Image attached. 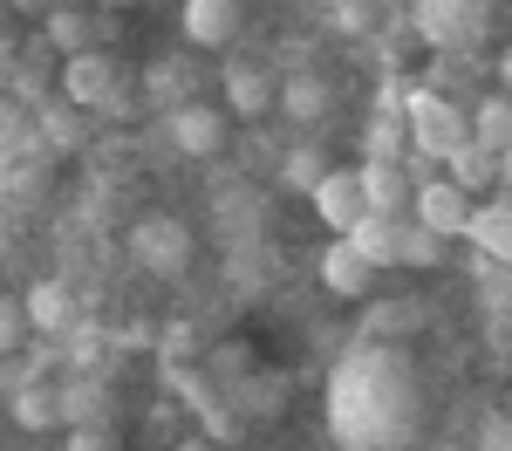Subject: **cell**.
I'll return each mask as SVG.
<instances>
[{
    "mask_svg": "<svg viewBox=\"0 0 512 451\" xmlns=\"http://www.w3.org/2000/svg\"><path fill=\"white\" fill-rule=\"evenodd\" d=\"M130 260L151 267V274H185V260H192V233H185V219H171V212L137 219V226H130Z\"/></svg>",
    "mask_w": 512,
    "mask_h": 451,
    "instance_id": "6da1fadb",
    "label": "cell"
},
{
    "mask_svg": "<svg viewBox=\"0 0 512 451\" xmlns=\"http://www.w3.org/2000/svg\"><path fill=\"white\" fill-rule=\"evenodd\" d=\"M117 82H123V69H117V55H110V48H82V55L62 62L55 89H62L76 110H103V103L117 96Z\"/></svg>",
    "mask_w": 512,
    "mask_h": 451,
    "instance_id": "7a4b0ae2",
    "label": "cell"
},
{
    "mask_svg": "<svg viewBox=\"0 0 512 451\" xmlns=\"http://www.w3.org/2000/svg\"><path fill=\"white\" fill-rule=\"evenodd\" d=\"M315 212H321V226H335V233H355L376 205H369V185H362V171H349V164H335L328 178H321V192H315Z\"/></svg>",
    "mask_w": 512,
    "mask_h": 451,
    "instance_id": "3957f363",
    "label": "cell"
},
{
    "mask_svg": "<svg viewBox=\"0 0 512 451\" xmlns=\"http://www.w3.org/2000/svg\"><path fill=\"white\" fill-rule=\"evenodd\" d=\"M410 130H417L424 151H444V158H451L458 144H472V123L458 117L444 96H410Z\"/></svg>",
    "mask_w": 512,
    "mask_h": 451,
    "instance_id": "277c9868",
    "label": "cell"
},
{
    "mask_svg": "<svg viewBox=\"0 0 512 451\" xmlns=\"http://www.w3.org/2000/svg\"><path fill=\"white\" fill-rule=\"evenodd\" d=\"M171 144H178L185 158H219V151H226V110H212V103H178V110H171Z\"/></svg>",
    "mask_w": 512,
    "mask_h": 451,
    "instance_id": "5b68a950",
    "label": "cell"
},
{
    "mask_svg": "<svg viewBox=\"0 0 512 451\" xmlns=\"http://www.w3.org/2000/svg\"><path fill=\"white\" fill-rule=\"evenodd\" d=\"M417 226H431L444 240H458V233H472V199L451 185V178H431L424 192H417Z\"/></svg>",
    "mask_w": 512,
    "mask_h": 451,
    "instance_id": "8992f818",
    "label": "cell"
},
{
    "mask_svg": "<svg viewBox=\"0 0 512 451\" xmlns=\"http://www.w3.org/2000/svg\"><path fill=\"white\" fill-rule=\"evenodd\" d=\"M321 281H328V294H342V301H362V294L376 287V260L355 253L349 240H335L328 253H321Z\"/></svg>",
    "mask_w": 512,
    "mask_h": 451,
    "instance_id": "52a82bcc",
    "label": "cell"
},
{
    "mask_svg": "<svg viewBox=\"0 0 512 451\" xmlns=\"http://www.w3.org/2000/svg\"><path fill=\"white\" fill-rule=\"evenodd\" d=\"M403 233H410L403 212H369V219H362L355 233H342V240H349L355 253H369L376 267H403Z\"/></svg>",
    "mask_w": 512,
    "mask_h": 451,
    "instance_id": "ba28073f",
    "label": "cell"
},
{
    "mask_svg": "<svg viewBox=\"0 0 512 451\" xmlns=\"http://www.w3.org/2000/svg\"><path fill=\"white\" fill-rule=\"evenodd\" d=\"M280 110L294 123H328V110H335V82L315 76V69H301V76L280 82Z\"/></svg>",
    "mask_w": 512,
    "mask_h": 451,
    "instance_id": "9c48e42d",
    "label": "cell"
},
{
    "mask_svg": "<svg viewBox=\"0 0 512 451\" xmlns=\"http://www.w3.org/2000/svg\"><path fill=\"white\" fill-rule=\"evenodd\" d=\"M239 35V0H185V41L226 48Z\"/></svg>",
    "mask_w": 512,
    "mask_h": 451,
    "instance_id": "30bf717a",
    "label": "cell"
},
{
    "mask_svg": "<svg viewBox=\"0 0 512 451\" xmlns=\"http://www.w3.org/2000/svg\"><path fill=\"white\" fill-rule=\"evenodd\" d=\"M14 424H21V431H55V424H69L62 390H55V383H41V376H28V383L14 390Z\"/></svg>",
    "mask_w": 512,
    "mask_h": 451,
    "instance_id": "8fae6325",
    "label": "cell"
},
{
    "mask_svg": "<svg viewBox=\"0 0 512 451\" xmlns=\"http://www.w3.org/2000/svg\"><path fill=\"white\" fill-rule=\"evenodd\" d=\"M226 103H233V117H267V110H274L280 103V89H274V76H267V69H253V62H246V69H226Z\"/></svg>",
    "mask_w": 512,
    "mask_h": 451,
    "instance_id": "7c38bea8",
    "label": "cell"
},
{
    "mask_svg": "<svg viewBox=\"0 0 512 451\" xmlns=\"http://www.w3.org/2000/svg\"><path fill=\"white\" fill-rule=\"evenodd\" d=\"M28 322H35V335H69L76 328V294L62 281H35L28 287Z\"/></svg>",
    "mask_w": 512,
    "mask_h": 451,
    "instance_id": "4fadbf2b",
    "label": "cell"
},
{
    "mask_svg": "<svg viewBox=\"0 0 512 451\" xmlns=\"http://www.w3.org/2000/svg\"><path fill=\"white\" fill-rule=\"evenodd\" d=\"M41 41L69 62V55H82V48H96V14H89V7H55V14L41 21Z\"/></svg>",
    "mask_w": 512,
    "mask_h": 451,
    "instance_id": "5bb4252c",
    "label": "cell"
},
{
    "mask_svg": "<svg viewBox=\"0 0 512 451\" xmlns=\"http://www.w3.org/2000/svg\"><path fill=\"white\" fill-rule=\"evenodd\" d=\"M444 164H451V185H458L465 199L499 185V151H485V144H458V151H451Z\"/></svg>",
    "mask_w": 512,
    "mask_h": 451,
    "instance_id": "9a60e30c",
    "label": "cell"
},
{
    "mask_svg": "<svg viewBox=\"0 0 512 451\" xmlns=\"http://www.w3.org/2000/svg\"><path fill=\"white\" fill-rule=\"evenodd\" d=\"M472 144L499 151V158L512 151V96H506V89H499V96H485V103L472 110Z\"/></svg>",
    "mask_w": 512,
    "mask_h": 451,
    "instance_id": "2e32d148",
    "label": "cell"
},
{
    "mask_svg": "<svg viewBox=\"0 0 512 451\" xmlns=\"http://www.w3.org/2000/svg\"><path fill=\"white\" fill-rule=\"evenodd\" d=\"M328 171H335V164H328V151H321V144H294V151H287V164H280V185H287V192H308V199H315Z\"/></svg>",
    "mask_w": 512,
    "mask_h": 451,
    "instance_id": "e0dca14e",
    "label": "cell"
},
{
    "mask_svg": "<svg viewBox=\"0 0 512 451\" xmlns=\"http://www.w3.org/2000/svg\"><path fill=\"white\" fill-rule=\"evenodd\" d=\"M35 342V322H28V294H0V363L21 356Z\"/></svg>",
    "mask_w": 512,
    "mask_h": 451,
    "instance_id": "ac0fdd59",
    "label": "cell"
},
{
    "mask_svg": "<svg viewBox=\"0 0 512 451\" xmlns=\"http://www.w3.org/2000/svg\"><path fill=\"white\" fill-rule=\"evenodd\" d=\"M362 185H369V205L376 212H403V199H410L403 164H362Z\"/></svg>",
    "mask_w": 512,
    "mask_h": 451,
    "instance_id": "d6986e66",
    "label": "cell"
},
{
    "mask_svg": "<svg viewBox=\"0 0 512 451\" xmlns=\"http://www.w3.org/2000/svg\"><path fill=\"white\" fill-rule=\"evenodd\" d=\"M198 349H205V335H198L192 322H164V328H158V356H164L171 369L198 363Z\"/></svg>",
    "mask_w": 512,
    "mask_h": 451,
    "instance_id": "ffe728a7",
    "label": "cell"
},
{
    "mask_svg": "<svg viewBox=\"0 0 512 451\" xmlns=\"http://www.w3.org/2000/svg\"><path fill=\"white\" fill-rule=\"evenodd\" d=\"M41 130H48V144H62V151H69V144L82 137L76 103H69V96H62V103H48V110H41Z\"/></svg>",
    "mask_w": 512,
    "mask_h": 451,
    "instance_id": "44dd1931",
    "label": "cell"
},
{
    "mask_svg": "<svg viewBox=\"0 0 512 451\" xmlns=\"http://www.w3.org/2000/svg\"><path fill=\"white\" fill-rule=\"evenodd\" d=\"M437 260H444V233L410 226V233H403V267H437Z\"/></svg>",
    "mask_w": 512,
    "mask_h": 451,
    "instance_id": "7402d4cb",
    "label": "cell"
},
{
    "mask_svg": "<svg viewBox=\"0 0 512 451\" xmlns=\"http://www.w3.org/2000/svg\"><path fill=\"white\" fill-rule=\"evenodd\" d=\"M62 451H117V424H69Z\"/></svg>",
    "mask_w": 512,
    "mask_h": 451,
    "instance_id": "603a6c76",
    "label": "cell"
},
{
    "mask_svg": "<svg viewBox=\"0 0 512 451\" xmlns=\"http://www.w3.org/2000/svg\"><path fill=\"white\" fill-rule=\"evenodd\" d=\"M478 451H512V417L506 410H492V417L478 424Z\"/></svg>",
    "mask_w": 512,
    "mask_h": 451,
    "instance_id": "cb8c5ba5",
    "label": "cell"
},
{
    "mask_svg": "<svg viewBox=\"0 0 512 451\" xmlns=\"http://www.w3.org/2000/svg\"><path fill=\"white\" fill-rule=\"evenodd\" d=\"M335 28H342V35H369V28H376L369 0H342V7H335Z\"/></svg>",
    "mask_w": 512,
    "mask_h": 451,
    "instance_id": "d4e9b609",
    "label": "cell"
},
{
    "mask_svg": "<svg viewBox=\"0 0 512 451\" xmlns=\"http://www.w3.org/2000/svg\"><path fill=\"white\" fill-rule=\"evenodd\" d=\"M117 349H158V322H130V328H117Z\"/></svg>",
    "mask_w": 512,
    "mask_h": 451,
    "instance_id": "484cf974",
    "label": "cell"
},
{
    "mask_svg": "<svg viewBox=\"0 0 512 451\" xmlns=\"http://www.w3.org/2000/svg\"><path fill=\"white\" fill-rule=\"evenodd\" d=\"M69 349H76L82 363H89V356H96V349H103V328H89V322H76V328H69Z\"/></svg>",
    "mask_w": 512,
    "mask_h": 451,
    "instance_id": "4316f807",
    "label": "cell"
},
{
    "mask_svg": "<svg viewBox=\"0 0 512 451\" xmlns=\"http://www.w3.org/2000/svg\"><path fill=\"white\" fill-rule=\"evenodd\" d=\"M21 130H28V123H21V110H14V103H0V158H7V144H14Z\"/></svg>",
    "mask_w": 512,
    "mask_h": 451,
    "instance_id": "83f0119b",
    "label": "cell"
},
{
    "mask_svg": "<svg viewBox=\"0 0 512 451\" xmlns=\"http://www.w3.org/2000/svg\"><path fill=\"white\" fill-rule=\"evenodd\" d=\"M117 28H123L117 7H103V14H96V48H110V41H117Z\"/></svg>",
    "mask_w": 512,
    "mask_h": 451,
    "instance_id": "f1b7e54d",
    "label": "cell"
},
{
    "mask_svg": "<svg viewBox=\"0 0 512 451\" xmlns=\"http://www.w3.org/2000/svg\"><path fill=\"white\" fill-rule=\"evenodd\" d=\"M7 7H14V14H35V21H48V14H55V0H7Z\"/></svg>",
    "mask_w": 512,
    "mask_h": 451,
    "instance_id": "f546056e",
    "label": "cell"
},
{
    "mask_svg": "<svg viewBox=\"0 0 512 451\" xmlns=\"http://www.w3.org/2000/svg\"><path fill=\"white\" fill-rule=\"evenodd\" d=\"M499 82H506V96H512V48L499 55Z\"/></svg>",
    "mask_w": 512,
    "mask_h": 451,
    "instance_id": "4dcf8cb0",
    "label": "cell"
},
{
    "mask_svg": "<svg viewBox=\"0 0 512 451\" xmlns=\"http://www.w3.org/2000/svg\"><path fill=\"white\" fill-rule=\"evenodd\" d=\"M499 178H512V151H506V158H499Z\"/></svg>",
    "mask_w": 512,
    "mask_h": 451,
    "instance_id": "1f68e13d",
    "label": "cell"
},
{
    "mask_svg": "<svg viewBox=\"0 0 512 451\" xmlns=\"http://www.w3.org/2000/svg\"><path fill=\"white\" fill-rule=\"evenodd\" d=\"M55 7H96V0H55Z\"/></svg>",
    "mask_w": 512,
    "mask_h": 451,
    "instance_id": "d6a6232c",
    "label": "cell"
},
{
    "mask_svg": "<svg viewBox=\"0 0 512 451\" xmlns=\"http://www.w3.org/2000/svg\"><path fill=\"white\" fill-rule=\"evenodd\" d=\"M96 7H130V0H96Z\"/></svg>",
    "mask_w": 512,
    "mask_h": 451,
    "instance_id": "836d02e7",
    "label": "cell"
},
{
    "mask_svg": "<svg viewBox=\"0 0 512 451\" xmlns=\"http://www.w3.org/2000/svg\"><path fill=\"white\" fill-rule=\"evenodd\" d=\"M7 14H14V7H7V0H0V21H7Z\"/></svg>",
    "mask_w": 512,
    "mask_h": 451,
    "instance_id": "e575fe53",
    "label": "cell"
},
{
    "mask_svg": "<svg viewBox=\"0 0 512 451\" xmlns=\"http://www.w3.org/2000/svg\"><path fill=\"white\" fill-rule=\"evenodd\" d=\"M192 451H205V445H192Z\"/></svg>",
    "mask_w": 512,
    "mask_h": 451,
    "instance_id": "d590c367",
    "label": "cell"
}]
</instances>
